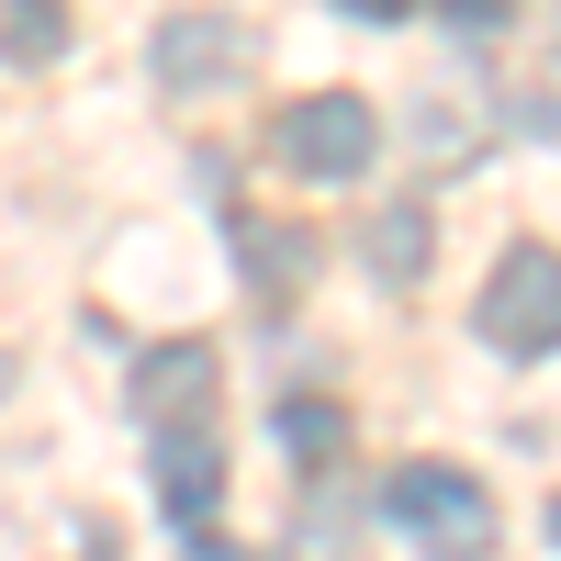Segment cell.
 Wrapping results in <instances>:
<instances>
[{
	"mask_svg": "<svg viewBox=\"0 0 561 561\" xmlns=\"http://www.w3.org/2000/svg\"><path fill=\"white\" fill-rule=\"evenodd\" d=\"M472 325L505 359H550L561 348V259L550 248H505L494 280H483V304H472Z\"/></svg>",
	"mask_w": 561,
	"mask_h": 561,
	"instance_id": "obj_1",
	"label": "cell"
},
{
	"mask_svg": "<svg viewBox=\"0 0 561 561\" xmlns=\"http://www.w3.org/2000/svg\"><path fill=\"white\" fill-rule=\"evenodd\" d=\"M382 517L415 528L427 550H483L494 539V494L472 472H438V460H404V472L382 483Z\"/></svg>",
	"mask_w": 561,
	"mask_h": 561,
	"instance_id": "obj_2",
	"label": "cell"
},
{
	"mask_svg": "<svg viewBox=\"0 0 561 561\" xmlns=\"http://www.w3.org/2000/svg\"><path fill=\"white\" fill-rule=\"evenodd\" d=\"M370 147H382V124H370L359 90H304V102L280 113V158H293L304 180H359Z\"/></svg>",
	"mask_w": 561,
	"mask_h": 561,
	"instance_id": "obj_3",
	"label": "cell"
},
{
	"mask_svg": "<svg viewBox=\"0 0 561 561\" xmlns=\"http://www.w3.org/2000/svg\"><path fill=\"white\" fill-rule=\"evenodd\" d=\"M248 57H259V34H248L237 12H169V23H158V45H147V68L180 90V102H203V90L248 79Z\"/></svg>",
	"mask_w": 561,
	"mask_h": 561,
	"instance_id": "obj_4",
	"label": "cell"
},
{
	"mask_svg": "<svg viewBox=\"0 0 561 561\" xmlns=\"http://www.w3.org/2000/svg\"><path fill=\"white\" fill-rule=\"evenodd\" d=\"M427 248H438V225H427V192H393V203H370V225H359V270L382 280V293H415V280H427Z\"/></svg>",
	"mask_w": 561,
	"mask_h": 561,
	"instance_id": "obj_5",
	"label": "cell"
},
{
	"mask_svg": "<svg viewBox=\"0 0 561 561\" xmlns=\"http://www.w3.org/2000/svg\"><path fill=\"white\" fill-rule=\"evenodd\" d=\"M214 505H225V460L203 427H158V517L169 528H214Z\"/></svg>",
	"mask_w": 561,
	"mask_h": 561,
	"instance_id": "obj_6",
	"label": "cell"
},
{
	"mask_svg": "<svg viewBox=\"0 0 561 561\" xmlns=\"http://www.w3.org/2000/svg\"><path fill=\"white\" fill-rule=\"evenodd\" d=\"M203 404H214V348L203 337L135 359V415H147V427H180V415H203Z\"/></svg>",
	"mask_w": 561,
	"mask_h": 561,
	"instance_id": "obj_7",
	"label": "cell"
},
{
	"mask_svg": "<svg viewBox=\"0 0 561 561\" xmlns=\"http://www.w3.org/2000/svg\"><path fill=\"white\" fill-rule=\"evenodd\" d=\"M0 57L12 68H57L68 57V0H0Z\"/></svg>",
	"mask_w": 561,
	"mask_h": 561,
	"instance_id": "obj_8",
	"label": "cell"
},
{
	"mask_svg": "<svg viewBox=\"0 0 561 561\" xmlns=\"http://www.w3.org/2000/svg\"><path fill=\"white\" fill-rule=\"evenodd\" d=\"M270 427H280V449H293V460H337V449H348V415H337V404H314V393H304V404H280Z\"/></svg>",
	"mask_w": 561,
	"mask_h": 561,
	"instance_id": "obj_9",
	"label": "cell"
},
{
	"mask_svg": "<svg viewBox=\"0 0 561 561\" xmlns=\"http://www.w3.org/2000/svg\"><path fill=\"white\" fill-rule=\"evenodd\" d=\"M304 237H293V225H280V237H248V270H259V293H293V280H304Z\"/></svg>",
	"mask_w": 561,
	"mask_h": 561,
	"instance_id": "obj_10",
	"label": "cell"
},
{
	"mask_svg": "<svg viewBox=\"0 0 561 561\" xmlns=\"http://www.w3.org/2000/svg\"><path fill=\"white\" fill-rule=\"evenodd\" d=\"M449 23L460 34H505V0H449Z\"/></svg>",
	"mask_w": 561,
	"mask_h": 561,
	"instance_id": "obj_11",
	"label": "cell"
},
{
	"mask_svg": "<svg viewBox=\"0 0 561 561\" xmlns=\"http://www.w3.org/2000/svg\"><path fill=\"white\" fill-rule=\"evenodd\" d=\"M337 12H348V23H404L415 0H337Z\"/></svg>",
	"mask_w": 561,
	"mask_h": 561,
	"instance_id": "obj_12",
	"label": "cell"
},
{
	"mask_svg": "<svg viewBox=\"0 0 561 561\" xmlns=\"http://www.w3.org/2000/svg\"><path fill=\"white\" fill-rule=\"evenodd\" d=\"M0 393H12V359H0Z\"/></svg>",
	"mask_w": 561,
	"mask_h": 561,
	"instance_id": "obj_13",
	"label": "cell"
},
{
	"mask_svg": "<svg viewBox=\"0 0 561 561\" xmlns=\"http://www.w3.org/2000/svg\"><path fill=\"white\" fill-rule=\"evenodd\" d=\"M550 539H561V505H550Z\"/></svg>",
	"mask_w": 561,
	"mask_h": 561,
	"instance_id": "obj_14",
	"label": "cell"
}]
</instances>
